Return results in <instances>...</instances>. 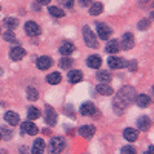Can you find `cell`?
Listing matches in <instances>:
<instances>
[{"label":"cell","mask_w":154,"mask_h":154,"mask_svg":"<svg viewBox=\"0 0 154 154\" xmlns=\"http://www.w3.org/2000/svg\"><path fill=\"white\" fill-rule=\"evenodd\" d=\"M45 122L49 125V126H54L57 123V112L51 108V106H46V112H45Z\"/></svg>","instance_id":"obj_8"},{"label":"cell","mask_w":154,"mask_h":154,"mask_svg":"<svg viewBox=\"0 0 154 154\" xmlns=\"http://www.w3.org/2000/svg\"><path fill=\"white\" fill-rule=\"evenodd\" d=\"M119 51H120V45L117 40H111L106 45V53H109V54H117Z\"/></svg>","instance_id":"obj_23"},{"label":"cell","mask_w":154,"mask_h":154,"mask_svg":"<svg viewBox=\"0 0 154 154\" xmlns=\"http://www.w3.org/2000/svg\"><path fill=\"white\" fill-rule=\"evenodd\" d=\"M102 11H103V5L102 3H94L91 8H89V14L91 16H99V14H102Z\"/></svg>","instance_id":"obj_26"},{"label":"cell","mask_w":154,"mask_h":154,"mask_svg":"<svg viewBox=\"0 0 154 154\" xmlns=\"http://www.w3.org/2000/svg\"><path fill=\"white\" fill-rule=\"evenodd\" d=\"M133 100H136V89L133 86H123L119 89V93L116 94L114 102H112V108L117 114H122L123 109L131 103Z\"/></svg>","instance_id":"obj_1"},{"label":"cell","mask_w":154,"mask_h":154,"mask_svg":"<svg viewBox=\"0 0 154 154\" xmlns=\"http://www.w3.org/2000/svg\"><path fill=\"white\" fill-rule=\"evenodd\" d=\"M25 32L31 37H37L40 34V26L35 22H26V25H25Z\"/></svg>","instance_id":"obj_6"},{"label":"cell","mask_w":154,"mask_h":154,"mask_svg":"<svg viewBox=\"0 0 154 154\" xmlns=\"http://www.w3.org/2000/svg\"><path fill=\"white\" fill-rule=\"evenodd\" d=\"M45 148H46L45 140H43V139H35L34 143H32L31 152H32V154H43V152H45Z\"/></svg>","instance_id":"obj_10"},{"label":"cell","mask_w":154,"mask_h":154,"mask_svg":"<svg viewBox=\"0 0 154 154\" xmlns=\"http://www.w3.org/2000/svg\"><path fill=\"white\" fill-rule=\"evenodd\" d=\"M137 126H139V130H142V131L149 130V126H151V119L146 117V116H142V117L137 119Z\"/></svg>","instance_id":"obj_16"},{"label":"cell","mask_w":154,"mask_h":154,"mask_svg":"<svg viewBox=\"0 0 154 154\" xmlns=\"http://www.w3.org/2000/svg\"><path fill=\"white\" fill-rule=\"evenodd\" d=\"M82 79H83L82 71L74 69V71H69V72H68V80H69L71 83H79V82H82Z\"/></svg>","instance_id":"obj_18"},{"label":"cell","mask_w":154,"mask_h":154,"mask_svg":"<svg viewBox=\"0 0 154 154\" xmlns=\"http://www.w3.org/2000/svg\"><path fill=\"white\" fill-rule=\"evenodd\" d=\"M97 79L100 80V82H109L111 80V74L108 72V71H97Z\"/></svg>","instance_id":"obj_28"},{"label":"cell","mask_w":154,"mask_h":154,"mask_svg":"<svg viewBox=\"0 0 154 154\" xmlns=\"http://www.w3.org/2000/svg\"><path fill=\"white\" fill-rule=\"evenodd\" d=\"M83 38H85V43L91 48H97L99 43H97V38L94 37V32L91 31L89 26H83Z\"/></svg>","instance_id":"obj_3"},{"label":"cell","mask_w":154,"mask_h":154,"mask_svg":"<svg viewBox=\"0 0 154 154\" xmlns=\"http://www.w3.org/2000/svg\"><path fill=\"white\" fill-rule=\"evenodd\" d=\"M74 49H75V46L71 43V42H65V43H63L62 46H60V54L62 56H65V57H68L69 54H72L74 53Z\"/></svg>","instance_id":"obj_17"},{"label":"cell","mask_w":154,"mask_h":154,"mask_svg":"<svg viewBox=\"0 0 154 154\" xmlns=\"http://www.w3.org/2000/svg\"><path fill=\"white\" fill-rule=\"evenodd\" d=\"M26 96H28L29 100H37V99H38V91H37L35 88L29 86V88L26 89Z\"/></svg>","instance_id":"obj_30"},{"label":"cell","mask_w":154,"mask_h":154,"mask_svg":"<svg viewBox=\"0 0 154 154\" xmlns=\"http://www.w3.org/2000/svg\"><path fill=\"white\" fill-rule=\"evenodd\" d=\"M22 133L23 134H29V136H35L38 133V128L31 120H26V122L22 123Z\"/></svg>","instance_id":"obj_7"},{"label":"cell","mask_w":154,"mask_h":154,"mask_svg":"<svg viewBox=\"0 0 154 154\" xmlns=\"http://www.w3.org/2000/svg\"><path fill=\"white\" fill-rule=\"evenodd\" d=\"M5 25H6L8 29H16L17 25H19V22H17V19H14V17H8V19H5Z\"/></svg>","instance_id":"obj_29"},{"label":"cell","mask_w":154,"mask_h":154,"mask_svg":"<svg viewBox=\"0 0 154 154\" xmlns=\"http://www.w3.org/2000/svg\"><path fill=\"white\" fill-rule=\"evenodd\" d=\"M37 2H38V3H42V5H48L51 0H37Z\"/></svg>","instance_id":"obj_39"},{"label":"cell","mask_w":154,"mask_h":154,"mask_svg":"<svg viewBox=\"0 0 154 154\" xmlns=\"http://www.w3.org/2000/svg\"><path fill=\"white\" fill-rule=\"evenodd\" d=\"M123 137L126 139V142H136L137 139V131L133 130V128H126L123 131Z\"/></svg>","instance_id":"obj_21"},{"label":"cell","mask_w":154,"mask_h":154,"mask_svg":"<svg viewBox=\"0 0 154 154\" xmlns=\"http://www.w3.org/2000/svg\"><path fill=\"white\" fill-rule=\"evenodd\" d=\"M97 93L99 94H103V96H111L112 93H114V89L109 86V85H105V83H100V85H97Z\"/></svg>","instance_id":"obj_22"},{"label":"cell","mask_w":154,"mask_h":154,"mask_svg":"<svg viewBox=\"0 0 154 154\" xmlns=\"http://www.w3.org/2000/svg\"><path fill=\"white\" fill-rule=\"evenodd\" d=\"M38 117H40V111H38L37 108H34V106L28 108V119L29 120H35Z\"/></svg>","instance_id":"obj_27"},{"label":"cell","mask_w":154,"mask_h":154,"mask_svg":"<svg viewBox=\"0 0 154 154\" xmlns=\"http://www.w3.org/2000/svg\"><path fill=\"white\" fill-rule=\"evenodd\" d=\"M46 80H48V83H51V85H57V83H60V80H62V75H60L59 72H53V74H49V75L46 77Z\"/></svg>","instance_id":"obj_24"},{"label":"cell","mask_w":154,"mask_h":154,"mask_svg":"<svg viewBox=\"0 0 154 154\" xmlns=\"http://www.w3.org/2000/svg\"><path fill=\"white\" fill-rule=\"evenodd\" d=\"M126 66H130V71H136V69H137V62L133 60V62H130V63H126Z\"/></svg>","instance_id":"obj_35"},{"label":"cell","mask_w":154,"mask_h":154,"mask_svg":"<svg viewBox=\"0 0 154 154\" xmlns=\"http://www.w3.org/2000/svg\"><path fill=\"white\" fill-rule=\"evenodd\" d=\"M122 154H136V148L131 145H126L122 148Z\"/></svg>","instance_id":"obj_33"},{"label":"cell","mask_w":154,"mask_h":154,"mask_svg":"<svg viewBox=\"0 0 154 154\" xmlns=\"http://www.w3.org/2000/svg\"><path fill=\"white\" fill-rule=\"evenodd\" d=\"M86 63H88V66H89V68L97 69V68L102 66V59H100L99 56H89L88 60H86Z\"/></svg>","instance_id":"obj_19"},{"label":"cell","mask_w":154,"mask_h":154,"mask_svg":"<svg viewBox=\"0 0 154 154\" xmlns=\"http://www.w3.org/2000/svg\"><path fill=\"white\" fill-rule=\"evenodd\" d=\"M35 65H37V68H38V69L45 71V69L51 68V65H53V59L48 57V56H42V57H38V59H37Z\"/></svg>","instance_id":"obj_9"},{"label":"cell","mask_w":154,"mask_h":154,"mask_svg":"<svg viewBox=\"0 0 154 154\" xmlns=\"http://www.w3.org/2000/svg\"><path fill=\"white\" fill-rule=\"evenodd\" d=\"M91 2H93V0H80V3H82V5H85V6H88Z\"/></svg>","instance_id":"obj_37"},{"label":"cell","mask_w":154,"mask_h":154,"mask_svg":"<svg viewBox=\"0 0 154 154\" xmlns=\"http://www.w3.org/2000/svg\"><path fill=\"white\" fill-rule=\"evenodd\" d=\"M2 130H3V131H0V133H2V136L5 134V137H6V139H9V137H11V133L6 130V128H2Z\"/></svg>","instance_id":"obj_36"},{"label":"cell","mask_w":154,"mask_h":154,"mask_svg":"<svg viewBox=\"0 0 154 154\" xmlns=\"http://www.w3.org/2000/svg\"><path fill=\"white\" fill-rule=\"evenodd\" d=\"M108 65H109V68H112V69H122V68L126 66V62H125L123 59H120V57H109Z\"/></svg>","instance_id":"obj_11"},{"label":"cell","mask_w":154,"mask_h":154,"mask_svg":"<svg viewBox=\"0 0 154 154\" xmlns=\"http://www.w3.org/2000/svg\"><path fill=\"white\" fill-rule=\"evenodd\" d=\"M149 102H151V99H149V96H146V94H140V96L136 97V103H137L140 108H146V106L149 105Z\"/></svg>","instance_id":"obj_20"},{"label":"cell","mask_w":154,"mask_h":154,"mask_svg":"<svg viewBox=\"0 0 154 154\" xmlns=\"http://www.w3.org/2000/svg\"><path fill=\"white\" fill-rule=\"evenodd\" d=\"M96 112H97V109H96L93 102H85V103L80 106V114H83V116H93Z\"/></svg>","instance_id":"obj_13"},{"label":"cell","mask_w":154,"mask_h":154,"mask_svg":"<svg viewBox=\"0 0 154 154\" xmlns=\"http://www.w3.org/2000/svg\"><path fill=\"white\" fill-rule=\"evenodd\" d=\"M0 140H2V133H0Z\"/></svg>","instance_id":"obj_40"},{"label":"cell","mask_w":154,"mask_h":154,"mask_svg":"<svg viewBox=\"0 0 154 154\" xmlns=\"http://www.w3.org/2000/svg\"><path fill=\"white\" fill-rule=\"evenodd\" d=\"M152 151H154V148H152V145H151V146H149V148L143 152V154H152Z\"/></svg>","instance_id":"obj_38"},{"label":"cell","mask_w":154,"mask_h":154,"mask_svg":"<svg viewBox=\"0 0 154 154\" xmlns=\"http://www.w3.org/2000/svg\"><path fill=\"white\" fill-rule=\"evenodd\" d=\"M3 38H5L6 42H9V43H17V38H16L14 34H12V31L5 32V34H3Z\"/></svg>","instance_id":"obj_31"},{"label":"cell","mask_w":154,"mask_h":154,"mask_svg":"<svg viewBox=\"0 0 154 154\" xmlns=\"http://www.w3.org/2000/svg\"><path fill=\"white\" fill-rule=\"evenodd\" d=\"M59 65H60V68H63V69H65V68H69V66L72 65V60H71L69 57H63V59L60 60Z\"/></svg>","instance_id":"obj_32"},{"label":"cell","mask_w":154,"mask_h":154,"mask_svg":"<svg viewBox=\"0 0 154 154\" xmlns=\"http://www.w3.org/2000/svg\"><path fill=\"white\" fill-rule=\"evenodd\" d=\"M94 133H96V126H93V125H83V126L79 128V134L82 137H86V139L93 137Z\"/></svg>","instance_id":"obj_12"},{"label":"cell","mask_w":154,"mask_h":154,"mask_svg":"<svg viewBox=\"0 0 154 154\" xmlns=\"http://www.w3.org/2000/svg\"><path fill=\"white\" fill-rule=\"evenodd\" d=\"M148 25H149V19H145V20H142V22L139 23V29H145V28L148 26Z\"/></svg>","instance_id":"obj_34"},{"label":"cell","mask_w":154,"mask_h":154,"mask_svg":"<svg viewBox=\"0 0 154 154\" xmlns=\"http://www.w3.org/2000/svg\"><path fill=\"white\" fill-rule=\"evenodd\" d=\"M65 149V139L63 137H53L49 142V154H60Z\"/></svg>","instance_id":"obj_2"},{"label":"cell","mask_w":154,"mask_h":154,"mask_svg":"<svg viewBox=\"0 0 154 154\" xmlns=\"http://www.w3.org/2000/svg\"><path fill=\"white\" fill-rule=\"evenodd\" d=\"M48 11H49L51 16H56V17H63L65 16V11H63L62 8H59V6H49Z\"/></svg>","instance_id":"obj_25"},{"label":"cell","mask_w":154,"mask_h":154,"mask_svg":"<svg viewBox=\"0 0 154 154\" xmlns=\"http://www.w3.org/2000/svg\"><path fill=\"white\" fill-rule=\"evenodd\" d=\"M119 45H120V49H125V51L131 49L134 46V37H133V34L131 32L123 34V37H122V40L119 42Z\"/></svg>","instance_id":"obj_5"},{"label":"cell","mask_w":154,"mask_h":154,"mask_svg":"<svg viewBox=\"0 0 154 154\" xmlns=\"http://www.w3.org/2000/svg\"><path fill=\"white\" fill-rule=\"evenodd\" d=\"M96 28H97V34H99V37L102 38V40H108V38L111 37V34H112V29L108 26V25H105V23L97 22Z\"/></svg>","instance_id":"obj_4"},{"label":"cell","mask_w":154,"mask_h":154,"mask_svg":"<svg viewBox=\"0 0 154 154\" xmlns=\"http://www.w3.org/2000/svg\"><path fill=\"white\" fill-rule=\"evenodd\" d=\"M5 120H6V123H9V125H12V126L19 125V122H20L19 114L14 112V111H8V112L5 114Z\"/></svg>","instance_id":"obj_15"},{"label":"cell","mask_w":154,"mask_h":154,"mask_svg":"<svg viewBox=\"0 0 154 154\" xmlns=\"http://www.w3.org/2000/svg\"><path fill=\"white\" fill-rule=\"evenodd\" d=\"M9 56H11L12 60H22L25 56H26V51H25L23 48H20V46H14L9 51Z\"/></svg>","instance_id":"obj_14"}]
</instances>
